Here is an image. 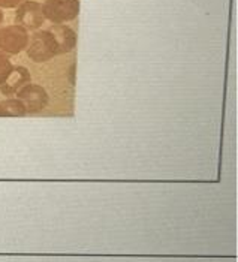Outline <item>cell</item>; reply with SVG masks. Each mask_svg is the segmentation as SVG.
Returning <instances> with one entry per match:
<instances>
[{
	"label": "cell",
	"instance_id": "1",
	"mask_svg": "<svg viewBox=\"0 0 238 262\" xmlns=\"http://www.w3.org/2000/svg\"><path fill=\"white\" fill-rule=\"evenodd\" d=\"M26 48H27V56L38 63L50 60L54 56L60 54L59 43L50 29L33 33V36L29 38V43Z\"/></svg>",
	"mask_w": 238,
	"mask_h": 262
},
{
	"label": "cell",
	"instance_id": "2",
	"mask_svg": "<svg viewBox=\"0 0 238 262\" xmlns=\"http://www.w3.org/2000/svg\"><path fill=\"white\" fill-rule=\"evenodd\" d=\"M78 0H45L42 5L44 18L54 24H63L66 21L75 20L78 17Z\"/></svg>",
	"mask_w": 238,
	"mask_h": 262
},
{
	"label": "cell",
	"instance_id": "3",
	"mask_svg": "<svg viewBox=\"0 0 238 262\" xmlns=\"http://www.w3.org/2000/svg\"><path fill=\"white\" fill-rule=\"evenodd\" d=\"M29 43V33L21 26H8L0 29V53L18 54Z\"/></svg>",
	"mask_w": 238,
	"mask_h": 262
},
{
	"label": "cell",
	"instance_id": "4",
	"mask_svg": "<svg viewBox=\"0 0 238 262\" xmlns=\"http://www.w3.org/2000/svg\"><path fill=\"white\" fill-rule=\"evenodd\" d=\"M17 24L26 30H36L44 24V14H42V5L38 2H24L17 9L15 15Z\"/></svg>",
	"mask_w": 238,
	"mask_h": 262
},
{
	"label": "cell",
	"instance_id": "5",
	"mask_svg": "<svg viewBox=\"0 0 238 262\" xmlns=\"http://www.w3.org/2000/svg\"><path fill=\"white\" fill-rule=\"evenodd\" d=\"M18 101L23 102L29 113H39L48 105V95L36 84H26L18 90Z\"/></svg>",
	"mask_w": 238,
	"mask_h": 262
},
{
	"label": "cell",
	"instance_id": "6",
	"mask_svg": "<svg viewBox=\"0 0 238 262\" xmlns=\"http://www.w3.org/2000/svg\"><path fill=\"white\" fill-rule=\"evenodd\" d=\"M30 80V74L26 68H14L8 78L5 80L3 84H0V90L3 95H14L18 90H21Z\"/></svg>",
	"mask_w": 238,
	"mask_h": 262
},
{
	"label": "cell",
	"instance_id": "7",
	"mask_svg": "<svg viewBox=\"0 0 238 262\" xmlns=\"http://www.w3.org/2000/svg\"><path fill=\"white\" fill-rule=\"evenodd\" d=\"M54 35V38L57 40L60 48V54H64V53H69L71 50L75 48L77 45V35L75 32L68 27V26H63V24H56L50 29Z\"/></svg>",
	"mask_w": 238,
	"mask_h": 262
},
{
	"label": "cell",
	"instance_id": "8",
	"mask_svg": "<svg viewBox=\"0 0 238 262\" xmlns=\"http://www.w3.org/2000/svg\"><path fill=\"white\" fill-rule=\"evenodd\" d=\"M26 113V106L18 99H8L0 103V117H23Z\"/></svg>",
	"mask_w": 238,
	"mask_h": 262
},
{
	"label": "cell",
	"instance_id": "9",
	"mask_svg": "<svg viewBox=\"0 0 238 262\" xmlns=\"http://www.w3.org/2000/svg\"><path fill=\"white\" fill-rule=\"evenodd\" d=\"M12 69H14V66L11 64L8 56L3 54V53H0V84L5 82V80L8 78V75L11 74Z\"/></svg>",
	"mask_w": 238,
	"mask_h": 262
},
{
	"label": "cell",
	"instance_id": "10",
	"mask_svg": "<svg viewBox=\"0 0 238 262\" xmlns=\"http://www.w3.org/2000/svg\"><path fill=\"white\" fill-rule=\"evenodd\" d=\"M24 2H27V0H0V8H5V9L18 8Z\"/></svg>",
	"mask_w": 238,
	"mask_h": 262
},
{
	"label": "cell",
	"instance_id": "11",
	"mask_svg": "<svg viewBox=\"0 0 238 262\" xmlns=\"http://www.w3.org/2000/svg\"><path fill=\"white\" fill-rule=\"evenodd\" d=\"M2 21H3V12L0 11V23H2Z\"/></svg>",
	"mask_w": 238,
	"mask_h": 262
}]
</instances>
